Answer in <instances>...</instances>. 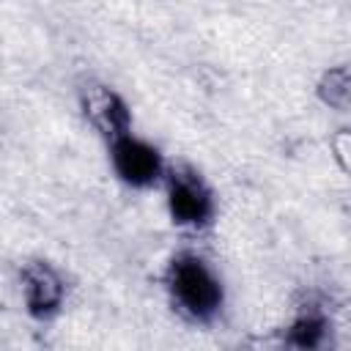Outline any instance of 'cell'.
Returning a JSON list of instances; mask_svg holds the SVG:
<instances>
[{
  "label": "cell",
  "instance_id": "cell-1",
  "mask_svg": "<svg viewBox=\"0 0 351 351\" xmlns=\"http://www.w3.org/2000/svg\"><path fill=\"white\" fill-rule=\"evenodd\" d=\"M167 285L176 307L192 321H211L222 307V285L197 255H178L170 263Z\"/></svg>",
  "mask_w": 351,
  "mask_h": 351
},
{
  "label": "cell",
  "instance_id": "cell-2",
  "mask_svg": "<svg viewBox=\"0 0 351 351\" xmlns=\"http://www.w3.org/2000/svg\"><path fill=\"white\" fill-rule=\"evenodd\" d=\"M167 208L178 225L200 228L211 219L214 200H211V192L206 189V184L195 173L176 170L167 181Z\"/></svg>",
  "mask_w": 351,
  "mask_h": 351
},
{
  "label": "cell",
  "instance_id": "cell-3",
  "mask_svg": "<svg viewBox=\"0 0 351 351\" xmlns=\"http://www.w3.org/2000/svg\"><path fill=\"white\" fill-rule=\"evenodd\" d=\"M112 167L132 186H148L162 176V156L148 143L123 134L112 140Z\"/></svg>",
  "mask_w": 351,
  "mask_h": 351
},
{
  "label": "cell",
  "instance_id": "cell-4",
  "mask_svg": "<svg viewBox=\"0 0 351 351\" xmlns=\"http://www.w3.org/2000/svg\"><path fill=\"white\" fill-rule=\"evenodd\" d=\"M22 291H25V304L36 318L55 315L63 302V282L58 271L41 261H33L22 269Z\"/></svg>",
  "mask_w": 351,
  "mask_h": 351
},
{
  "label": "cell",
  "instance_id": "cell-5",
  "mask_svg": "<svg viewBox=\"0 0 351 351\" xmlns=\"http://www.w3.org/2000/svg\"><path fill=\"white\" fill-rule=\"evenodd\" d=\"M82 107H85L88 121L104 137H110V143L123 137V134H129L132 118H129V110H126L123 99L115 90L104 88V85H90L85 90V96H82Z\"/></svg>",
  "mask_w": 351,
  "mask_h": 351
},
{
  "label": "cell",
  "instance_id": "cell-6",
  "mask_svg": "<svg viewBox=\"0 0 351 351\" xmlns=\"http://www.w3.org/2000/svg\"><path fill=\"white\" fill-rule=\"evenodd\" d=\"M318 96L337 110H351V63L326 71L318 85Z\"/></svg>",
  "mask_w": 351,
  "mask_h": 351
},
{
  "label": "cell",
  "instance_id": "cell-7",
  "mask_svg": "<svg viewBox=\"0 0 351 351\" xmlns=\"http://www.w3.org/2000/svg\"><path fill=\"white\" fill-rule=\"evenodd\" d=\"M326 337V321L318 313H304L288 326L285 343L293 348H318Z\"/></svg>",
  "mask_w": 351,
  "mask_h": 351
},
{
  "label": "cell",
  "instance_id": "cell-8",
  "mask_svg": "<svg viewBox=\"0 0 351 351\" xmlns=\"http://www.w3.org/2000/svg\"><path fill=\"white\" fill-rule=\"evenodd\" d=\"M332 151H335V159L340 162V167L351 176V129H340L332 137Z\"/></svg>",
  "mask_w": 351,
  "mask_h": 351
}]
</instances>
